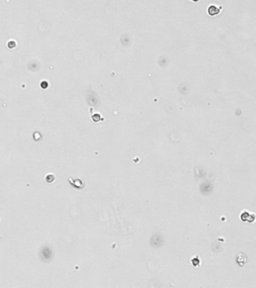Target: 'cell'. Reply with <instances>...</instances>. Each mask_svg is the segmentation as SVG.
Returning a JSON list of instances; mask_svg holds the SVG:
<instances>
[{"mask_svg": "<svg viewBox=\"0 0 256 288\" xmlns=\"http://www.w3.org/2000/svg\"><path fill=\"white\" fill-rule=\"evenodd\" d=\"M220 12V8H218L217 6H215V5H210L208 8V13L209 14H210L211 16H214V15H216L218 14Z\"/></svg>", "mask_w": 256, "mask_h": 288, "instance_id": "6da1fadb", "label": "cell"}, {"mask_svg": "<svg viewBox=\"0 0 256 288\" xmlns=\"http://www.w3.org/2000/svg\"><path fill=\"white\" fill-rule=\"evenodd\" d=\"M191 1H194V2H198V0H191Z\"/></svg>", "mask_w": 256, "mask_h": 288, "instance_id": "7a4b0ae2", "label": "cell"}]
</instances>
